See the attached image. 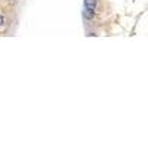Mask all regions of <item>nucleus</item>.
Wrapping results in <instances>:
<instances>
[{
  "label": "nucleus",
  "instance_id": "1",
  "mask_svg": "<svg viewBox=\"0 0 148 148\" xmlns=\"http://www.w3.org/2000/svg\"><path fill=\"white\" fill-rule=\"evenodd\" d=\"M98 6V0H84V9L95 10Z\"/></svg>",
  "mask_w": 148,
  "mask_h": 148
},
{
  "label": "nucleus",
  "instance_id": "2",
  "mask_svg": "<svg viewBox=\"0 0 148 148\" xmlns=\"http://www.w3.org/2000/svg\"><path fill=\"white\" fill-rule=\"evenodd\" d=\"M83 18L86 21H92L95 18V10H90V9H84L83 10Z\"/></svg>",
  "mask_w": 148,
  "mask_h": 148
},
{
  "label": "nucleus",
  "instance_id": "3",
  "mask_svg": "<svg viewBox=\"0 0 148 148\" xmlns=\"http://www.w3.org/2000/svg\"><path fill=\"white\" fill-rule=\"evenodd\" d=\"M5 25V16L2 15V14H0V28H2Z\"/></svg>",
  "mask_w": 148,
  "mask_h": 148
},
{
  "label": "nucleus",
  "instance_id": "4",
  "mask_svg": "<svg viewBox=\"0 0 148 148\" xmlns=\"http://www.w3.org/2000/svg\"><path fill=\"white\" fill-rule=\"evenodd\" d=\"M9 2H12V0H9Z\"/></svg>",
  "mask_w": 148,
  "mask_h": 148
}]
</instances>
